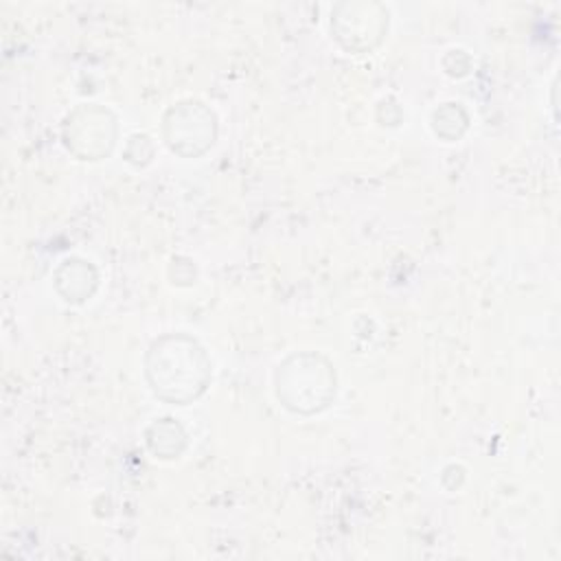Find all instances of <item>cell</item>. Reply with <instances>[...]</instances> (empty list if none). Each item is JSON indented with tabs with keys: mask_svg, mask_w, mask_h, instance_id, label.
<instances>
[{
	"mask_svg": "<svg viewBox=\"0 0 561 561\" xmlns=\"http://www.w3.org/2000/svg\"><path fill=\"white\" fill-rule=\"evenodd\" d=\"M147 447L151 449V454L160 460H173L180 458V454L186 449V432L184 427L171 419H156L149 427H147Z\"/></svg>",
	"mask_w": 561,
	"mask_h": 561,
	"instance_id": "52a82bcc",
	"label": "cell"
},
{
	"mask_svg": "<svg viewBox=\"0 0 561 561\" xmlns=\"http://www.w3.org/2000/svg\"><path fill=\"white\" fill-rule=\"evenodd\" d=\"M116 116L99 103H81L64 118V145L79 160L107 158L116 145Z\"/></svg>",
	"mask_w": 561,
	"mask_h": 561,
	"instance_id": "3957f363",
	"label": "cell"
},
{
	"mask_svg": "<svg viewBox=\"0 0 561 561\" xmlns=\"http://www.w3.org/2000/svg\"><path fill=\"white\" fill-rule=\"evenodd\" d=\"M276 399L294 414L311 416L331 405L337 392L333 364L320 353H294L274 373Z\"/></svg>",
	"mask_w": 561,
	"mask_h": 561,
	"instance_id": "7a4b0ae2",
	"label": "cell"
},
{
	"mask_svg": "<svg viewBox=\"0 0 561 561\" xmlns=\"http://www.w3.org/2000/svg\"><path fill=\"white\" fill-rule=\"evenodd\" d=\"M167 147L182 158H197L215 145L217 118L202 101L186 99L171 105L162 118Z\"/></svg>",
	"mask_w": 561,
	"mask_h": 561,
	"instance_id": "277c9868",
	"label": "cell"
},
{
	"mask_svg": "<svg viewBox=\"0 0 561 561\" xmlns=\"http://www.w3.org/2000/svg\"><path fill=\"white\" fill-rule=\"evenodd\" d=\"M99 285L96 270L83 259H66L55 272V289L66 302H85Z\"/></svg>",
	"mask_w": 561,
	"mask_h": 561,
	"instance_id": "8992f818",
	"label": "cell"
},
{
	"mask_svg": "<svg viewBox=\"0 0 561 561\" xmlns=\"http://www.w3.org/2000/svg\"><path fill=\"white\" fill-rule=\"evenodd\" d=\"M467 121V112L460 107V103H443V107L434 110L432 114V129L445 140H456L465 134Z\"/></svg>",
	"mask_w": 561,
	"mask_h": 561,
	"instance_id": "ba28073f",
	"label": "cell"
},
{
	"mask_svg": "<svg viewBox=\"0 0 561 561\" xmlns=\"http://www.w3.org/2000/svg\"><path fill=\"white\" fill-rule=\"evenodd\" d=\"M331 31L348 53H368L388 31V11L375 2L337 4L331 13Z\"/></svg>",
	"mask_w": 561,
	"mask_h": 561,
	"instance_id": "5b68a950",
	"label": "cell"
},
{
	"mask_svg": "<svg viewBox=\"0 0 561 561\" xmlns=\"http://www.w3.org/2000/svg\"><path fill=\"white\" fill-rule=\"evenodd\" d=\"M145 377L151 392L173 405H186L204 394L213 377L206 348L186 333H167L145 353Z\"/></svg>",
	"mask_w": 561,
	"mask_h": 561,
	"instance_id": "6da1fadb",
	"label": "cell"
}]
</instances>
